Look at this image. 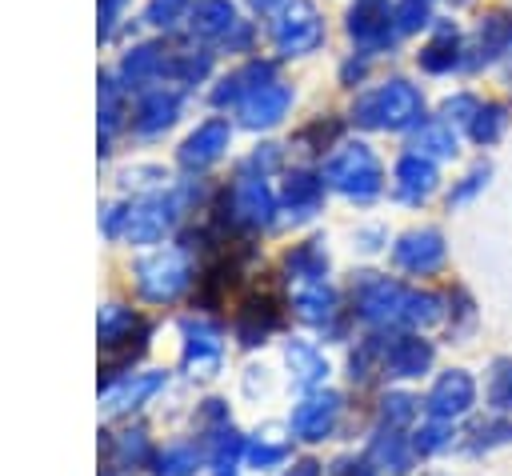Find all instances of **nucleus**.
Wrapping results in <instances>:
<instances>
[{
    "mask_svg": "<svg viewBox=\"0 0 512 476\" xmlns=\"http://www.w3.org/2000/svg\"><path fill=\"white\" fill-rule=\"evenodd\" d=\"M500 128H504V108H488V120H484V112H480V120H476V136H480V140H496Z\"/></svg>",
    "mask_w": 512,
    "mask_h": 476,
    "instance_id": "1",
    "label": "nucleus"
},
{
    "mask_svg": "<svg viewBox=\"0 0 512 476\" xmlns=\"http://www.w3.org/2000/svg\"><path fill=\"white\" fill-rule=\"evenodd\" d=\"M416 24H424V4L408 0V4H404V28H416Z\"/></svg>",
    "mask_w": 512,
    "mask_h": 476,
    "instance_id": "2",
    "label": "nucleus"
}]
</instances>
